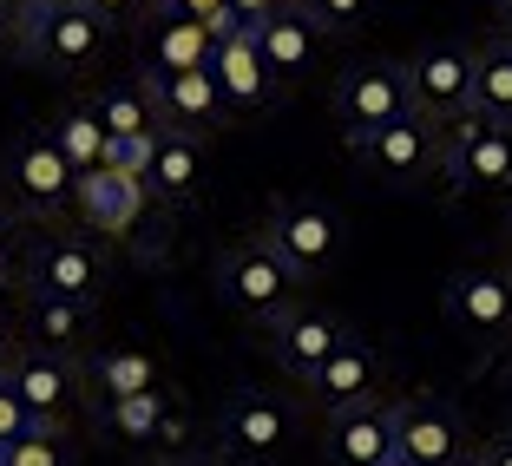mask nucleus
Here are the masks:
<instances>
[{"label": "nucleus", "instance_id": "36", "mask_svg": "<svg viewBox=\"0 0 512 466\" xmlns=\"http://www.w3.org/2000/svg\"><path fill=\"white\" fill-rule=\"evenodd\" d=\"M158 466H217V460H211V453H191V447H178V453H165Z\"/></svg>", "mask_w": 512, "mask_h": 466}, {"label": "nucleus", "instance_id": "20", "mask_svg": "<svg viewBox=\"0 0 512 466\" xmlns=\"http://www.w3.org/2000/svg\"><path fill=\"white\" fill-rule=\"evenodd\" d=\"M145 79V73H138ZM151 86V106H158V119H165V132H191V138H211L217 125H224V92H217L211 66L204 73H171V79H145Z\"/></svg>", "mask_w": 512, "mask_h": 466}, {"label": "nucleus", "instance_id": "34", "mask_svg": "<svg viewBox=\"0 0 512 466\" xmlns=\"http://www.w3.org/2000/svg\"><path fill=\"white\" fill-rule=\"evenodd\" d=\"M224 7H230V20H237L243 33H256V27H270V20L283 14L289 0H224Z\"/></svg>", "mask_w": 512, "mask_h": 466}, {"label": "nucleus", "instance_id": "44", "mask_svg": "<svg viewBox=\"0 0 512 466\" xmlns=\"http://www.w3.org/2000/svg\"><path fill=\"white\" fill-rule=\"evenodd\" d=\"M506 434H512V427H506Z\"/></svg>", "mask_w": 512, "mask_h": 466}, {"label": "nucleus", "instance_id": "9", "mask_svg": "<svg viewBox=\"0 0 512 466\" xmlns=\"http://www.w3.org/2000/svg\"><path fill=\"white\" fill-rule=\"evenodd\" d=\"M407 86H414V112L434 125H453L473 112V46L460 40H427L407 60Z\"/></svg>", "mask_w": 512, "mask_h": 466}, {"label": "nucleus", "instance_id": "19", "mask_svg": "<svg viewBox=\"0 0 512 466\" xmlns=\"http://www.w3.org/2000/svg\"><path fill=\"white\" fill-rule=\"evenodd\" d=\"M329 466H388L394 460V407L388 401H362L329 414V434H322Z\"/></svg>", "mask_w": 512, "mask_h": 466}, {"label": "nucleus", "instance_id": "40", "mask_svg": "<svg viewBox=\"0 0 512 466\" xmlns=\"http://www.w3.org/2000/svg\"><path fill=\"white\" fill-rule=\"evenodd\" d=\"M7 14H14V0H0V40H7Z\"/></svg>", "mask_w": 512, "mask_h": 466}, {"label": "nucleus", "instance_id": "15", "mask_svg": "<svg viewBox=\"0 0 512 466\" xmlns=\"http://www.w3.org/2000/svg\"><path fill=\"white\" fill-rule=\"evenodd\" d=\"M73 211H79V224L99 230V237H132L138 217L151 211V191H145V178H132V171L99 165V171H86V178H79Z\"/></svg>", "mask_w": 512, "mask_h": 466}, {"label": "nucleus", "instance_id": "1", "mask_svg": "<svg viewBox=\"0 0 512 466\" xmlns=\"http://www.w3.org/2000/svg\"><path fill=\"white\" fill-rule=\"evenodd\" d=\"M106 40H112V27L92 7H79V0H14V14H7L14 60L40 66V73H60V79L92 73L106 60Z\"/></svg>", "mask_w": 512, "mask_h": 466}, {"label": "nucleus", "instance_id": "25", "mask_svg": "<svg viewBox=\"0 0 512 466\" xmlns=\"http://www.w3.org/2000/svg\"><path fill=\"white\" fill-rule=\"evenodd\" d=\"M86 106L99 112V125H106L112 138H158L165 132V119H158V106H151V86L145 79H106V86L86 92Z\"/></svg>", "mask_w": 512, "mask_h": 466}, {"label": "nucleus", "instance_id": "43", "mask_svg": "<svg viewBox=\"0 0 512 466\" xmlns=\"http://www.w3.org/2000/svg\"><path fill=\"white\" fill-rule=\"evenodd\" d=\"M388 466H401V460H388Z\"/></svg>", "mask_w": 512, "mask_h": 466}, {"label": "nucleus", "instance_id": "3", "mask_svg": "<svg viewBox=\"0 0 512 466\" xmlns=\"http://www.w3.org/2000/svg\"><path fill=\"white\" fill-rule=\"evenodd\" d=\"M0 184H7V197H14L20 217H60V211H73L79 171L66 165L53 125H33V132H20L14 145H7V158H0Z\"/></svg>", "mask_w": 512, "mask_h": 466}, {"label": "nucleus", "instance_id": "38", "mask_svg": "<svg viewBox=\"0 0 512 466\" xmlns=\"http://www.w3.org/2000/svg\"><path fill=\"white\" fill-rule=\"evenodd\" d=\"M7 322H14V309H7V283H0V335H7Z\"/></svg>", "mask_w": 512, "mask_h": 466}, {"label": "nucleus", "instance_id": "42", "mask_svg": "<svg viewBox=\"0 0 512 466\" xmlns=\"http://www.w3.org/2000/svg\"><path fill=\"white\" fill-rule=\"evenodd\" d=\"M0 466H7V453H0Z\"/></svg>", "mask_w": 512, "mask_h": 466}, {"label": "nucleus", "instance_id": "30", "mask_svg": "<svg viewBox=\"0 0 512 466\" xmlns=\"http://www.w3.org/2000/svg\"><path fill=\"white\" fill-rule=\"evenodd\" d=\"M7 466H73V440L66 427H33L27 440L7 447Z\"/></svg>", "mask_w": 512, "mask_h": 466}, {"label": "nucleus", "instance_id": "13", "mask_svg": "<svg viewBox=\"0 0 512 466\" xmlns=\"http://www.w3.org/2000/svg\"><path fill=\"white\" fill-rule=\"evenodd\" d=\"M7 381H14V394L33 407V421H46V427H66V414H73L79 394H86V368H79L73 355H53V348H33V342L14 355Z\"/></svg>", "mask_w": 512, "mask_h": 466}, {"label": "nucleus", "instance_id": "22", "mask_svg": "<svg viewBox=\"0 0 512 466\" xmlns=\"http://www.w3.org/2000/svg\"><path fill=\"white\" fill-rule=\"evenodd\" d=\"M145 191H151V204H165V211L197 204V191H204V138H191V132H158L151 165H145Z\"/></svg>", "mask_w": 512, "mask_h": 466}, {"label": "nucleus", "instance_id": "18", "mask_svg": "<svg viewBox=\"0 0 512 466\" xmlns=\"http://www.w3.org/2000/svg\"><path fill=\"white\" fill-rule=\"evenodd\" d=\"M302 388H309V401H316L322 414H342V407L381 401V355L362 342V335H348V342L335 348V355L322 361V368L302 381Z\"/></svg>", "mask_w": 512, "mask_h": 466}, {"label": "nucleus", "instance_id": "28", "mask_svg": "<svg viewBox=\"0 0 512 466\" xmlns=\"http://www.w3.org/2000/svg\"><path fill=\"white\" fill-rule=\"evenodd\" d=\"M53 138H60V151H66V165L86 178V171H99L112 158V132L99 125V112L79 99V106H66L60 119H53Z\"/></svg>", "mask_w": 512, "mask_h": 466}, {"label": "nucleus", "instance_id": "29", "mask_svg": "<svg viewBox=\"0 0 512 466\" xmlns=\"http://www.w3.org/2000/svg\"><path fill=\"white\" fill-rule=\"evenodd\" d=\"M296 7L316 20L322 33H335V40H342V33H362L368 20H375L381 0H296Z\"/></svg>", "mask_w": 512, "mask_h": 466}, {"label": "nucleus", "instance_id": "41", "mask_svg": "<svg viewBox=\"0 0 512 466\" xmlns=\"http://www.w3.org/2000/svg\"><path fill=\"white\" fill-rule=\"evenodd\" d=\"M7 368H14V355H7V342H0V381H7Z\"/></svg>", "mask_w": 512, "mask_h": 466}, {"label": "nucleus", "instance_id": "27", "mask_svg": "<svg viewBox=\"0 0 512 466\" xmlns=\"http://www.w3.org/2000/svg\"><path fill=\"white\" fill-rule=\"evenodd\" d=\"M473 112L512 125V40H506V33L473 53Z\"/></svg>", "mask_w": 512, "mask_h": 466}, {"label": "nucleus", "instance_id": "12", "mask_svg": "<svg viewBox=\"0 0 512 466\" xmlns=\"http://www.w3.org/2000/svg\"><path fill=\"white\" fill-rule=\"evenodd\" d=\"M106 289V256L86 237H40L27 256V296H66V302H99Z\"/></svg>", "mask_w": 512, "mask_h": 466}, {"label": "nucleus", "instance_id": "5", "mask_svg": "<svg viewBox=\"0 0 512 466\" xmlns=\"http://www.w3.org/2000/svg\"><path fill=\"white\" fill-rule=\"evenodd\" d=\"M335 106V125H342L348 145H362V138H375L381 125L407 119L414 112V86H407V60H368V66H348L342 79H335L329 92Z\"/></svg>", "mask_w": 512, "mask_h": 466}, {"label": "nucleus", "instance_id": "37", "mask_svg": "<svg viewBox=\"0 0 512 466\" xmlns=\"http://www.w3.org/2000/svg\"><path fill=\"white\" fill-rule=\"evenodd\" d=\"M7 263H14V224L0 217V283H7Z\"/></svg>", "mask_w": 512, "mask_h": 466}, {"label": "nucleus", "instance_id": "23", "mask_svg": "<svg viewBox=\"0 0 512 466\" xmlns=\"http://www.w3.org/2000/svg\"><path fill=\"white\" fill-rule=\"evenodd\" d=\"M256 46H263V60H270L276 86L289 92V86H302V79L316 73V60H322V27L302 14L296 0H289L270 27H256Z\"/></svg>", "mask_w": 512, "mask_h": 466}, {"label": "nucleus", "instance_id": "32", "mask_svg": "<svg viewBox=\"0 0 512 466\" xmlns=\"http://www.w3.org/2000/svg\"><path fill=\"white\" fill-rule=\"evenodd\" d=\"M33 427H46V421H33V407L14 394V381H0V453L14 447V440H27Z\"/></svg>", "mask_w": 512, "mask_h": 466}, {"label": "nucleus", "instance_id": "7", "mask_svg": "<svg viewBox=\"0 0 512 466\" xmlns=\"http://www.w3.org/2000/svg\"><path fill=\"white\" fill-rule=\"evenodd\" d=\"M473 434L460 421V407L434 401V394H414V401H394V460L401 466H473Z\"/></svg>", "mask_w": 512, "mask_h": 466}, {"label": "nucleus", "instance_id": "10", "mask_svg": "<svg viewBox=\"0 0 512 466\" xmlns=\"http://www.w3.org/2000/svg\"><path fill=\"white\" fill-rule=\"evenodd\" d=\"M355 158H362L368 178L394 184V191H407V184H421L427 171H440V125L421 119V112H407V119L381 125L375 138H362V145H348Z\"/></svg>", "mask_w": 512, "mask_h": 466}, {"label": "nucleus", "instance_id": "39", "mask_svg": "<svg viewBox=\"0 0 512 466\" xmlns=\"http://www.w3.org/2000/svg\"><path fill=\"white\" fill-rule=\"evenodd\" d=\"M499 27H506V40H512V0H499Z\"/></svg>", "mask_w": 512, "mask_h": 466}, {"label": "nucleus", "instance_id": "35", "mask_svg": "<svg viewBox=\"0 0 512 466\" xmlns=\"http://www.w3.org/2000/svg\"><path fill=\"white\" fill-rule=\"evenodd\" d=\"M473 466H512V434H499V440H486L480 453H473Z\"/></svg>", "mask_w": 512, "mask_h": 466}, {"label": "nucleus", "instance_id": "26", "mask_svg": "<svg viewBox=\"0 0 512 466\" xmlns=\"http://www.w3.org/2000/svg\"><path fill=\"white\" fill-rule=\"evenodd\" d=\"M27 342L53 355H79L92 342V309L66 296H27Z\"/></svg>", "mask_w": 512, "mask_h": 466}, {"label": "nucleus", "instance_id": "4", "mask_svg": "<svg viewBox=\"0 0 512 466\" xmlns=\"http://www.w3.org/2000/svg\"><path fill=\"white\" fill-rule=\"evenodd\" d=\"M296 440V407L283 394H263V388H237L217 414V453L230 466H276Z\"/></svg>", "mask_w": 512, "mask_h": 466}, {"label": "nucleus", "instance_id": "11", "mask_svg": "<svg viewBox=\"0 0 512 466\" xmlns=\"http://www.w3.org/2000/svg\"><path fill=\"white\" fill-rule=\"evenodd\" d=\"M447 322L467 342L493 348L512 335V276L506 270H486V263H473V270H453L447 276Z\"/></svg>", "mask_w": 512, "mask_h": 466}, {"label": "nucleus", "instance_id": "21", "mask_svg": "<svg viewBox=\"0 0 512 466\" xmlns=\"http://www.w3.org/2000/svg\"><path fill=\"white\" fill-rule=\"evenodd\" d=\"M217 33L204 20H178V14H151L145 20V53H138V73L145 79H171V73H204L211 66Z\"/></svg>", "mask_w": 512, "mask_h": 466}, {"label": "nucleus", "instance_id": "14", "mask_svg": "<svg viewBox=\"0 0 512 466\" xmlns=\"http://www.w3.org/2000/svg\"><path fill=\"white\" fill-rule=\"evenodd\" d=\"M342 342H348V322L335 309H322V302H296V309H283L270 322V355L289 381H309Z\"/></svg>", "mask_w": 512, "mask_h": 466}, {"label": "nucleus", "instance_id": "31", "mask_svg": "<svg viewBox=\"0 0 512 466\" xmlns=\"http://www.w3.org/2000/svg\"><path fill=\"white\" fill-rule=\"evenodd\" d=\"M151 14H178V20H204L211 33H243L237 20H230L224 0H151Z\"/></svg>", "mask_w": 512, "mask_h": 466}, {"label": "nucleus", "instance_id": "24", "mask_svg": "<svg viewBox=\"0 0 512 466\" xmlns=\"http://www.w3.org/2000/svg\"><path fill=\"white\" fill-rule=\"evenodd\" d=\"M86 388L92 401H125V394H158L165 368L145 348H92L86 355Z\"/></svg>", "mask_w": 512, "mask_h": 466}, {"label": "nucleus", "instance_id": "33", "mask_svg": "<svg viewBox=\"0 0 512 466\" xmlns=\"http://www.w3.org/2000/svg\"><path fill=\"white\" fill-rule=\"evenodd\" d=\"M79 7H92L106 27H145L151 20V0H79Z\"/></svg>", "mask_w": 512, "mask_h": 466}, {"label": "nucleus", "instance_id": "8", "mask_svg": "<svg viewBox=\"0 0 512 466\" xmlns=\"http://www.w3.org/2000/svg\"><path fill=\"white\" fill-rule=\"evenodd\" d=\"M263 237L283 250V263L309 283L342 256V217L322 204V197H276L270 217H263Z\"/></svg>", "mask_w": 512, "mask_h": 466}, {"label": "nucleus", "instance_id": "6", "mask_svg": "<svg viewBox=\"0 0 512 466\" xmlns=\"http://www.w3.org/2000/svg\"><path fill=\"white\" fill-rule=\"evenodd\" d=\"M440 178L453 191H506L512 197V125L480 119V112L440 125Z\"/></svg>", "mask_w": 512, "mask_h": 466}, {"label": "nucleus", "instance_id": "2", "mask_svg": "<svg viewBox=\"0 0 512 466\" xmlns=\"http://www.w3.org/2000/svg\"><path fill=\"white\" fill-rule=\"evenodd\" d=\"M217 296H224L230 316L270 329L283 309L302 302V276L283 263V250H276L270 237H243V243H230V250L217 256Z\"/></svg>", "mask_w": 512, "mask_h": 466}, {"label": "nucleus", "instance_id": "16", "mask_svg": "<svg viewBox=\"0 0 512 466\" xmlns=\"http://www.w3.org/2000/svg\"><path fill=\"white\" fill-rule=\"evenodd\" d=\"M211 79H217V92H224L230 112H263V106L283 99V86H276V73H270V60H263L256 33H217Z\"/></svg>", "mask_w": 512, "mask_h": 466}, {"label": "nucleus", "instance_id": "17", "mask_svg": "<svg viewBox=\"0 0 512 466\" xmlns=\"http://www.w3.org/2000/svg\"><path fill=\"white\" fill-rule=\"evenodd\" d=\"M92 421L119 434L125 447H158V453H178L184 447V414L171 407V394H125V401H92Z\"/></svg>", "mask_w": 512, "mask_h": 466}]
</instances>
